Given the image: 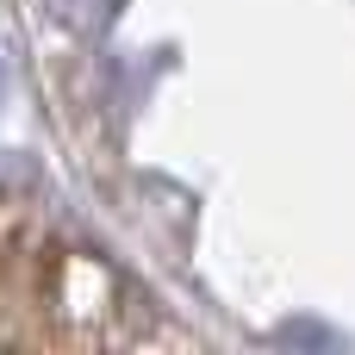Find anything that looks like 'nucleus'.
<instances>
[{"instance_id": "nucleus-1", "label": "nucleus", "mask_w": 355, "mask_h": 355, "mask_svg": "<svg viewBox=\"0 0 355 355\" xmlns=\"http://www.w3.org/2000/svg\"><path fill=\"white\" fill-rule=\"evenodd\" d=\"M50 6H56V19H62L69 31H100L119 0H50Z\"/></svg>"}]
</instances>
